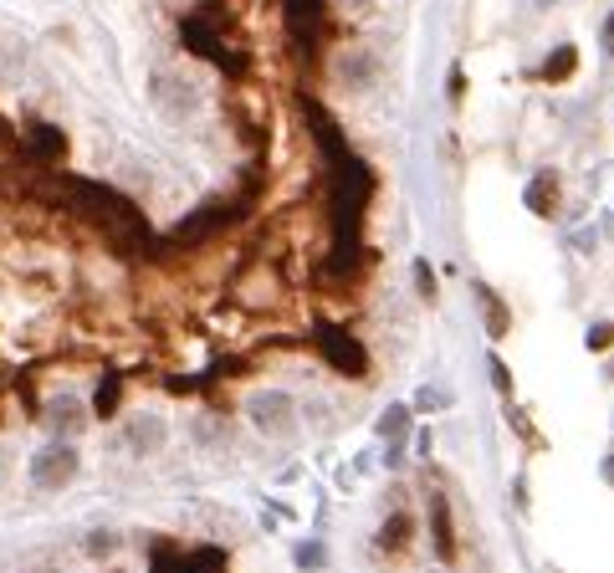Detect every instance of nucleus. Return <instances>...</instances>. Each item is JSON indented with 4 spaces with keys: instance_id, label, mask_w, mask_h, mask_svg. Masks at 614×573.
Returning <instances> with one entry per match:
<instances>
[{
    "instance_id": "obj_1",
    "label": "nucleus",
    "mask_w": 614,
    "mask_h": 573,
    "mask_svg": "<svg viewBox=\"0 0 614 573\" xmlns=\"http://www.w3.org/2000/svg\"><path fill=\"white\" fill-rule=\"evenodd\" d=\"M77 471H82V451L72 446V440H62V435L52 440V446H41V451L31 456V466H26V476H31L36 492H62V487H72Z\"/></svg>"
},
{
    "instance_id": "obj_2",
    "label": "nucleus",
    "mask_w": 614,
    "mask_h": 573,
    "mask_svg": "<svg viewBox=\"0 0 614 573\" xmlns=\"http://www.w3.org/2000/svg\"><path fill=\"white\" fill-rule=\"evenodd\" d=\"M313 343H318V354L338 369V374H348V379H369V348L348 333V328H338V323H318L313 328Z\"/></svg>"
},
{
    "instance_id": "obj_3",
    "label": "nucleus",
    "mask_w": 614,
    "mask_h": 573,
    "mask_svg": "<svg viewBox=\"0 0 614 573\" xmlns=\"http://www.w3.org/2000/svg\"><path fill=\"white\" fill-rule=\"evenodd\" d=\"M251 425L267 435V440H287V435H297V400L287 389H261V394H251Z\"/></svg>"
},
{
    "instance_id": "obj_4",
    "label": "nucleus",
    "mask_w": 614,
    "mask_h": 573,
    "mask_svg": "<svg viewBox=\"0 0 614 573\" xmlns=\"http://www.w3.org/2000/svg\"><path fill=\"white\" fill-rule=\"evenodd\" d=\"M185 47H195L200 57H210L215 67H226V72H241V67H246V62L226 47V36L215 31L210 16H190V21H185Z\"/></svg>"
},
{
    "instance_id": "obj_5",
    "label": "nucleus",
    "mask_w": 614,
    "mask_h": 573,
    "mask_svg": "<svg viewBox=\"0 0 614 573\" xmlns=\"http://www.w3.org/2000/svg\"><path fill=\"white\" fill-rule=\"evenodd\" d=\"M287 11V31L297 47H318V41L328 36V6L323 0H282Z\"/></svg>"
},
{
    "instance_id": "obj_6",
    "label": "nucleus",
    "mask_w": 614,
    "mask_h": 573,
    "mask_svg": "<svg viewBox=\"0 0 614 573\" xmlns=\"http://www.w3.org/2000/svg\"><path fill=\"white\" fill-rule=\"evenodd\" d=\"M154 103H159V113L164 118H174V123H180V118H190L195 108H200V87L195 82H185V77H169V72H154Z\"/></svg>"
},
{
    "instance_id": "obj_7",
    "label": "nucleus",
    "mask_w": 614,
    "mask_h": 573,
    "mask_svg": "<svg viewBox=\"0 0 614 573\" xmlns=\"http://www.w3.org/2000/svg\"><path fill=\"white\" fill-rule=\"evenodd\" d=\"M425 502H430V538H435V553H441V563H451V558H456V522H451V497H446L441 487H430V492H425Z\"/></svg>"
},
{
    "instance_id": "obj_8",
    "label": "nucleus",
    "mask_w": 614,
    "mask_h": 573,
    "mask_svg": "<svg viewBox=\"0 0 614 573\" xmlns=\"http://www.w3.org/2000/svg\"><path fill=\"white\" fill-rule=\"evenodd\" d=\"M26 154H31V164H62L67 159V134L57 123H26Z\"/></svg>"
},
{
    "instance_id": "obj_9",
    "label": "nucleus",
    "mask_w": 614,
    "mask_h": 573,
    "mask_svg": "<svg viewBox=\"0 0 614 573\" xmlns=\"http://www.w3.org/2000/svg\"><path fill=\"white\" fill-rule=\"evenodd\" d=\"M528 210L533 215H543V220H553L558 215V200H563V190H558V174L553 169H543V174H533V185H528Z\"/></svg>"
},
{
    "instance_id": "obj_10",
    "label": "nucleus",
    "mask_w": 614,
    "mask_h": 573,
    "mask_svg": "<svg viewBox=\"0 0 614 573\" xmlns=\"http://www.w3.org/2000/svg\"><path fill=\"white\" fill-rule=\"evenodd\" d=\"M374 72H379V57H374L369 47H348V52L338 57V77H343L348 87H369Z\"/></svg>"
},
{
    "instance_id": "obj_11",
    "label": "nucleus",
    "mask_w": 614,
    "mask_h": 573,
    "mask_svg": "<svg viewBox=\"0 0 614 573\" xmlns=\"http://www.w3.org/2000/svg\"><path fill=\"white\" fill-rule=\"evenodd\" d=\"M164 440H169V425H164L159 415H139L134 425H128V446H134L139 456H154V451H164Z\"/></svg>"
},
{
    "instance_id": "obj_12",
    "label": "nucleus",
    "mask_w": 614,
    "mask_h": 573,
    "mask_svg": "<svg viewBox=\"0 0 614 573\" xmlns=\"http://www.w3.org/2000/svg\"><path fill=\"white\" fill-rule=\"evenodd\" d=\"M415 543V517L410 512H389L379 527V553H410Z\"/></svg>"
},
{
    "instance_id": "obj_13",
    "label": "nucleus",
    "mask_w": 614,
    "mask_h": 573,
    "mask_svg": "<svg viewBox=\"0 0 614 573\" xmlns=\"http://www.w3.org/2000/svg\"><path fill=\"white\" fill-rule=\"evenodd\" d=\"M476 302H481V318H487V333H492V338H507V333H512V313H507V302H502L487 282H476Z\"/></svg>"
},
{
    "instance_id": "obj_14",
    "label": "nucleus",
    "mask_w": 614,
    "mask_h": 573,
    "mask_svg": "<svg viewBox=\"0 0 614 573\" xmlns=\"http://www.w3.org/2000/svg\"><path fill=\"white\" fill-rule=\"evenodd\" d=\"M47 425H52V435L72 440V435L87 425V415H82V405L72 400V394H62V400H52V405H47Z\"/></svg>"
},
{
    "instance_id": "obj_15",
    "label": "nucleus",
    "mask_w": 614,
    "mask_h": 573,
    "mask_svg": "<svg viewBox=\"0 0 614 573\" xmlns=\"http://www.w3.org/2000/svg\"><path fill=\"white\" fill-rule=\"evenodd\" d=\"M118 405H123V374H118V369H108V374H103V384H98V394H93V415L113 420V415H118Z\"/></svg>"
},
{
    "instance_id": "obj_16",
    "label": "nucleus",
    "mask_w": 614,
    "mask_h": 573,
    "mask_svg": "<svg viewBox=\"0 0 614 573\" xmlns=\"http://www.w3.org/2000/svg\"><path fill=\"white\" fill-rule=\"evenodd\" d=\"M579 72V47H558L548 62H543V82H568Z\"/></svg>"
},
{
    "instance_id": "obj_17",
    "label": "nucleus",
    "mask_w": 614,
    "mask_h": 573,
    "mask_svg": "<svg viewBox=\"0 0 614 573\" xmlns=\"http://www.w3.org/2000/svg\"><path fill=\"white\" fill-rule=\"evenodd\" d=\"M185 563H190V573H226L231 568V558H226V548H190L185 553Z\"/></svg>"
},
{
    "instance_id": "obj_18",
    "label": "nucleus",
    "mask_w": 614,
    "mask_h": 573,
    "mask_svg": "<svg viewBox=\"0 0 614 573\" xmlns=\"http://www.w3.org/2000/svg\"><path fill=\"white\" fill-rule=\"evenodd\" d=\"M405 430H410V405H389L379 415V435L384 440H405Z\"/></svg>"
},
{
    "instance_id": "obj_19",
    "label": "nucleus",
    "mask_w": 614,
    "mask_h": 573,
    "mask_svg": "<svg viewBox=\"0 0 614 573\" xmlns=\"http://www.w3.org/2000/svg\"><path fill=\"white\" fill-rule=\"evenodd\" d=\"M149 573H190V563H185V553L174 543H154V568Z\"/></svg>"
},
{
    "instance_id": "obj_20",
    "label": "nucleus",
    "mask_w": 614,
    "mask_h": 573,
    "mask_svg": "<svg viewBox=\"0 0 614 573\" xmlns=\"http://www.w3.org/2000/svg\"><path fill=\"white\" fill-rule=\"evenodd\" d=\"M87 558H108V553H118V533H103V527H98V533H87Z\"/></svg>"
},
{
    "instance_id": "obj_21",
    "label": "nucleus",
    "mask_w": 614,
    "mask_h": 573,
    "mask_svg": "<svg viewBox=\"0 0 614 573\" xmlns=\"http://www.w3.org/2000/svg\"><path fill=\"white\" fill-rule=\"evenodd\" d=\"M584 343H589V354H604V348H614V323H594V328L584 333Z\"/></svg>"
},
{
    "instance_id": "obj_22",
    "label": "nucleus",
    "mask_w": 614,
    "mask_h": 573,
    "mask_svg": "<svg viewBox=\"0 0 614 573\" xmlns=\"http://www.w3.org/2000/svg\"><path fill=\"white\" fill-rule=\"evenodd\" d=\"M507 425H512V430H517L522 440H528V446H543V440H538V430H533V420H528V415H522L517 405L507 410Z\"/></svg>"
},
{
    "instance_id": "obj_23",
    "label": "nucleus",
    "mask_w": 614,
    "mask_h": 573,
    "mask_svg": "<svg viewBox=\"0 0 614 573\" xmlns=\"http://www.w3.org/2000/svg\"><path fill=\"white\" fill-rule=\"evenodd\" d=\"M415 292H420V302H435V272H430V261H415Z\"/></svg>"
},
{
    "instance_id": "obj_24",
    "label": "nucleus",
    "mask_w": 614,
    "mask_h": 573,
    "mask_svg": "<svg viewBox=\"0 0 614 573\" xmlns=\"http://www.w3.org/2000/svg\"><path fill=\"white\" fill-rule=\"evenodd\" d=\"M441 405H451L446 389H420V394H415V410H441Z\"/></svg>"
},
{
    "instance_id": "obj_25",
    "label": "nucleus",
    "mask_w": 614,
    "mask_h": 573,
    "mask_svg": "<svg viewBox=\"0 0 614 573\" xmlns=\"http://www.w3.org/2000/svg\"><path fill=\"white\" fill-rule=\"evenodd\" d=\"M487 369H492V384H497V394H512V374H507V364H502L497 354L487 359Z\"/></svg>"
},
{
    "instance_id": "obj_26",
    "label": "nucleus",
    "mask_w": 614,
    "mask_h": 573,
    "mask_svg": "<svg viewBox=\"0 0 614 573\" xmlns=\"http://www.w3.org/2000/svg\"><path fill=\"white\" fill-rule=\"evenodd\" d=\"M297 563H302V568H318V563H323V548H318V543H313V548H297Z\"/></svg>"
},
{
    "instance_id": "obj_27",
    "label": "nucleus",
    "mask_w": 614,
    "mask_h": 573,
    "mask_svg": "<svg viewBox=\"0 0 614 573\" xmlns=\"http://www.w3.org/2000/svg\"><path fill=\"white\" fill-rule=\"evenodd\" d=\"M461 98H466V72L451 67V103H461Z\"/></svg>"
},
{
    "instance_id": "obj_28",
    "label": "nucleus",
    "mask_w": 614,
    "mask_h": 573,
    "mask_svg": "<svg viewBox=\"0 0 614 573\" xmlns=\"http://www.w3.org/2000/svg\"><path fill=\"white\" fill-rule=\"evenodd\" d=\"M604 52H609V57H614V16H609V21H604Z\"/></svg>"
},
{
    "instance_id": "obj_29",
    "label": "nucleus",
    "mask_w": 614,
    "mask_h": 573,
    "mask_svg": "<svg viewBox=\"0 0 614 573\" xmlns=\"http://www.w3.org/2000/svg\"><path fill=\"white\" fill-rule=\"evenodd\" d=\"M343 6H354V16H364V11L374 6V0H343Z\"/></svg>"
},
{
    "instance_id": "obj_30",
    "label": "nucleus",
    "mask_w": 614,
    "mask_h": 573,
    "mask_svg": "<svg viewBox=\"0 0 614 573\" xmlns=\"http://www.w3.org/2000/svg\"><path fill=\"white\" fill-rule=\"evenodd\" d=\"M6 471H11V461H6V456H0V481H6Z\"/></svg>"
}]
</instances>
